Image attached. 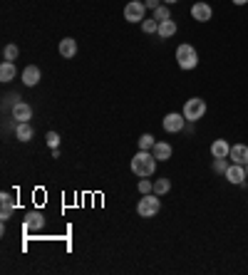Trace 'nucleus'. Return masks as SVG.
I'll return each instance as SVG.
<instances>
[{"instance_id":"obj_2","label":"nucleus","mask_w":248,"mask_h":275,"mask_svg":"<svg viewBox=\"0 0 248 275\" xmlns=\"http://www.w3.org/2000/svg\"><path fill=\"white\" fill-rule=\"evenodd\" d=\"M159 211H162V201L156 199L154 191H152V194H142V199H139V204H136V213H139L142 218H154Z\"/></svg>"},{"instance_id":"obj_22","label":"nucleus","mask_w":248,"mask_h":275,"mask_svg":"<svg viewBox=\"0 0 248 275\" xmlns=\"http://www.w3.org/2000/svg\"><path fill=\"white\" fill-rule=\"evenodd\" d=\"M228 164H231V159H216V156H214V164H211V166H214L216 174H226Z\"/></svg>"},{"instance_id":"obj_25","label":"nucleus","mask_w":248,"mask_h":275,"mask_svg":"<svg viewBox=\"0 0 248 275\" xmlns=\"http://www.w3.org/2000/svg\"><path fill=\"white\" fill-rule=\"evenodd\" d=\"M136 189H139V194H152V191H154V181H149V179H142V181L136 184Z\"/></svg>"},{"instance_id":"obj_29","label":"nucleus","mask_w":248,"mask_h":275,"mask_svg":"<svg viewBox=\"0 0 248 275\" xmlns=\"http://www.w3.org/2000/svg\"><path fill=\"white\" fill-rule=\"evenodd\" d=\"M144 5H146V7H152V10H156V7L162 5V0H146Z\"/></svg>"},{"instance_id":"obj_20","label":"nucleus","mask_w":248,"mask_h":275,"mask_svg":"<svg viewBox=\"0 0 248 275\" xmlns=\"http://www.w3.org/2000/svg\"><path fill=\"white\" fill-rule=\"evenodd\" d=\"M142 30L146 32V35H154V32H159V20H142Z\"/></svg>"},{"instance_id":"obj_28","label":"nucleus","mask_w":248,"mask_h":275,"mask_svg":"<svg viewBox=\"0 0 248 275\" xmlns=\"http://www.w3.org/2000/svg\"><path fill=\"white\" fill-rule=\"evenodd\" d=\"M12 211H15V206H2V211H0V218H2V221H8V218L12 216Z\"/></svg>"},{"instance_id":"obj_17","label":"nucleus","mask_w":248,"mask_h":275,"mask_svg":"<svg viewBox=\"0 0 248 275\" xmlns=\"http://www.w3.org/2000/svg\"><path fill=\"white\" fill-rule=\"evenodd\" d=\"M15 139H18V141H30V139H32V127H30V122H20V124L15 127Z\"/></svg>"},{"instance_id":"obj_5","label":"nucleus","mask_w":248,"mask_h":275,"mask_svg":"<svg viewBox=\"0 0 248 275\" xmlns=\"http://www.w3.org/2000/svg\"><path fill=\"white\" fill-rule=\"evenodd\" d=\"M144 10H146L144 2L132 0V2L124 5V20H129V22H142V20H144Z\"/></svg>"},{"instance_id":"obj_11","label":"nucleus","mask_w":248,"mask_h":275,"mask_svg":"<svg viewBox=\"0 0 248 275\" xmlns=\"http://www.w3.org/2000/svg\"><path fill=\"white\" fill-rule=\"evenodd\" d=\"M45 226V216L40 213V211H30L28 216H25V228L28 231H40Z\"/></svg>"},{"instance_id":"obj_3","label":"nucleus","mask_w":248,"mask_h":275,"mask_svg":"<svg viewBox=\"0 0 248 275\" xmlns=\"http://www.w3.org/2000/svg\"><path fill=\"white\" fill-rule=\"evenodd\" d=\"M176 62L182 69H194L198 65V52L194 50V45H179L176 47Z\"/></svg>"},{"instance_id":"obj_10","label":"nucleus","mask_w":248,"mask_h":275,"mask_svg":"<svg viewBox=\"0 0 248 275\" xmlns=\"http://www.w3.org/2000/svg\"><path fill=\"white\" fill-rule=\"evenodd\" d=\"M228 159L234 161V164H248V146L246 144H234L231 146V151H228Z\"/></svg>"},{"instance_id":"obj_19","label":"nucleus","mask_w":248,"mask_h":275,"mask_svg":"<svg viewBox=\"0 0 248 275\" xmlns=\"http://www.w3.org/2000/svg\"><path fill=\"white\" fill-rule=\"evenodd\" d=\"M169 189H172V181H169V179H154V194H156V196L169 194Z\"/></svg>"},{"instance_id":"obj_14","label":"nucleus","mask_w":248,"mask_h":275,"mask_svg":"<svg viewBox=\"0 0 248 275\" xmlns=\"http://www.w3.org/2000/svg\"><path fill=\"white\" fill-rule=\"evenodd\" d=\"M60 55L67 57V60H72V57L77 55V42H74L72 37H62L60 40Z\"/></svg>"},{"instance_id":"obj_32","label":"nucleus","mask_w":248,"mask_h":275,"mask_svg":"<svg viewBox=\"0 0 248 275\" xmlns=\"http://www.w3.org/2000/svg\"><path fill=\"white\" fill-rule=\"evenodd\" d=\"M162 2H166V5H174V2H179V0H162Z\"/></svg>"},{"instance_id":"obj_1","label":"nucleus","mask_w":248,"mask_h":275,"mask_svg":"<svg viewBox=\"0 0 248 275\" xmlns=\"http://www.w3.org/2000/svg\"><path fill=\"white\" fill-rule=\"evenodd\" d=\"M156 156L152 154V151H144V149H139L136 154H134V159H132V171L139 176V179H149V176H154V171H156Z\"/></svg>"},{"instance_id":"obj_7","label":"nucleus","mask_w":248,"mask_h":275,"mask_svg":"<svg viewBox=\"0 0 248 275\" xmlns=\"http://www.w3.org/2000/svg\"><path fill=\"white\" fill-rule=\"evenodd\" d=\"M164 129L169 132V134H176V132H184V124H186V119H184V114H176V112H172V114H166L164 117Z\"/></svg>"},{"instance_id":"obj_30","label":"nucleus","mask_w":248,"mask_h":275,"mask_svg":"<svg viewBox=\"0 0 248 275\" xmlns=\"http://www.w3.org/2000/svg\"><path fill=\"white\" fill-rule=\"evenodd\" d=\"M184 132H186V134H194V122H186V124H184Z\"/></svg>"},{"instance_id":"obj_13","label":"nucleus","mask_w":248,"mask_h":275,"mask_svg":"<svg viewBox=\"0 0 248 275\" xmlns=\"http://www.w3.org/2000/svg\"><path fill=\"white\" fill-rule=\"evenodd\" d=\"M152 154L156 156V161H169L172 159V146L166 141H156L154 149H152Z\"/></svg>"},{"instance_id":"obj_23","label":"nucleus","mask_w":248,"mask_h":275,"mask_svg":"<svg viewBox=\"0 0 248 275\" xmlns=\"http://www.w3.org/2000/svg\"><path fill=\"white\" fill-rule=\"evenodd\" d=\"M154 144H156V141H154L152 134H142V137H139V149H144V151H152Z\"/></svg>"},{"instance_id":"obj_33","label":"nucleus","mask_w":248,"mask_h":275,"mask_svg":"<svg viewBox=\"0 0 248 275\" xmlns=\"http://www.w3.org/2000/svg\"><path fill=\"white\" fill-rule=\"evenodd\" d=\"M246 179H248V164H246Z\"/></svg>"},{"instance_id":"obj_8","label":"nucleus","mask_w":248,"mask_h":275,"mask_svg":"<svg viewBox=\"0 0 248 275\" xmlns=\"http://www.w3.org/2000/svg\"><path fill=\"white\" fill-rule=\"evenodd\" d=\"M191 17H194L196 22H208V20L214 17V10H211L208 2H194V5H191Z\"/></svg>"},{"instance_id":"obj_31","label":"nucleus","mask_w":248,"mask_h":275,"mask_svg":"<svg viewBox=\"0 0 248 275\" xmlns=\"http://www.w3.org/2000/svg\"><path fill=\"white\" fill-rule=\"evenodd\" d=\"M248 0H234V5H246Z\"/></svg>"},{"instance_id":"obj_15","label":"nucleus","mask_w":248,"mask_h":275,"mask_svg":"<svg viewBox=\"0 0 248 275\" xmlns=\"http://www.w3.org/2000/svg\"><path fill=\"white\" fill-rule=\"evenodd\" d=\"M40 77H42V74H40V69L35 67V65H30V67L22 69V82H25L28 87H35V84L40 82Z\"/></svg>"},{"instance_id":"obj_12","label":"nucleus","mask_w":248,"mask_h":275,"mask_svg":"<svg viewBox=\"0 0 248 275\" xmlns=\"http://www.w3.org/2000/svg\"><path fill=\"white\" fill-rule=\"evenodd\" d=\"M228 151H231V144L226 139H216L211 144V156H216V159H228Z\"/></svg>"},{"instance_id":"obj_18","label":"nucleus","mask_w":248,"mask_h":275,"mask_svg":"<svg viewBox=\"0 0 248 275\" xmlns=\"http://www.w3.org/2000/svg\"><path fill=\"white\" fill-rule=\"evenodd\" d=\"M0 79L2 82H10V79H15V62H2L0 65Z\"/></svg>"},{"instance_id":"obj_21","label":"nucleus","mask_w":248,"mask_h":275,"mask_svg":"<svg viewBox=\"0 0 248 275\" xmlns=\"http://www.w3.org/2000/svg\"><path fill=\"white\" fill-rule=\"evenodd\" d=\"M18 55H20L18 45H5V50H2V57H5L8 62H15V60H18Z\"/></svg>"},{"instance_id":"obj_27","label":"nucleus","mask_w":248,"mask_h":275,"mask_svg":"<svg viewBox=\"0 0 248 275\" xmlns=\"http://www.w3.org/2000/svg\"><path fill=\"white\" fill-rule=\"evenodd\" d=\"M0 204H2V206H15V201H12V196H10L8 191L0 194Z\"/></svg>"},{"instance_id":"obj_9","label":"nucleus","mask_w":248,"mask_h":275,"mask_svg":"<svg viewBox=\"0 0 248 275\" xmlns=\"http://www.w3.org/2000/svg\"><path fill=\"white\" fill-rule=\"evenodd\" d=\"M12 119L20 124V122H30L32 119V107L28 102H15L12 104Z\"/></svg>"},{"instance_id":"obj_4","label":"nucleus","mask_w":248,"mask_h":275,"mask_svg":"<svg viewBox=\"0 0 248 275\" xmlns=\"http://www.w3.org/2000/svg\"><path fill=\"white\" fill-rule=\"evenodd\" d=\"M184 119L186 122H196V119H201L204 114H206V102L201 99V97H191V99H186L184 104Z\"/></svg>"},{"instance_id":"obj_6","label":"nucleus","mask_w":248,"mask_h":275,"mask_svg":"<svg viewBox=\"0 0 248 275\" xmlns=\"http://www.w3.org/2000/svg\"><path fill=\"white\" fill-rule=\"evenodd\" d=\"M231 184H236V186H244L246 184V166L244 164H228V169H226V174H224Z\"/></svg>"},{"instance_id":"obj_24","label":"nucleus","mask_w":248,"mask_h":275,"mask_svg":"<svg viewBox=\"0 0 248 275\" xmlns=\"http://www.w3.org/2000/svg\"><path fill=\"white\" fill-rule=\"evenodd\" d=\"M154 20H159V22H164V20H172V15H169V7H166V5H159V7L154 10Z\"/></svg>"},{"instance_id":"obj_16","label":"nucleus","mask_w":248,"mask_h":275,"mask_svg":"<svg viewBox=\"0 0 248 275\" xmlns=\"http://www.w3.org/2000/svg\"><path fill=\"white\" fill-rule=\"evenodd\" d=\"M162 40H169V37H174L176 35V22L174 20H164V22H159V32H156Z\"/></svg>"},{"instance_id":"obj_26","label":"nucleus","mask_w":248,"mask_h":275,"mask_svg":"<svg viewBox=\"0 0 248 275\" xmlns=\"http://www.w3.org/2000/svg\"><path fill=\"white\" fill-rule=\"evenodd\" d=\"M48 146H50V149H58V144H60V134H58V132H48Z\"/></svg>"}]
</instances>
